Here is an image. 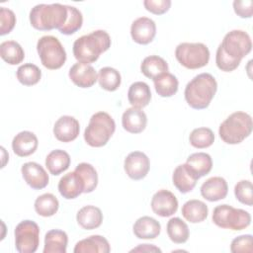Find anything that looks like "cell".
I'll return each instance as SVG.
<instances>
[{"mask_svg": "<svg viewBox=\"0 0 253 253\" xmlns=\"http://www.w3.org/2000/svg\"><path fill=\"white\" fill-rule=\"evenodd\" d=\"M111 46V37L104 30H97L78 38L73 43V55L78 62L92 63Z\"/></svg>", "mask_w": 253, "mask_h": 253, "instance_id": "cell-1", "label": "cell"}, {"mask_svg": "<svg viewBox=\"0 0 253 253\" xmlns=\"http://www.w3.org/2000/svg\"><path fill=\"white\" fill-rule=\"evenodd\" d=\"M217 90L215 78L210 73L195 76L186 85L184 95L188 105L195 110H203L210 106Z\"/></svg>", "mask_w": 253, "mask_h": 253, "instance_id": "cell-2", "label": "cell"}, {"mask_svg": "<svg viewBox=\"0 0 253 253\" xmlns=\"http://www.w3.org/2000/svg\"><path fill=\"white\" fill-rule=\"evenodd\" d=\"M66 5L59 3L38 4L30 12V23L39 31L60 29L67 20Z\"/></svg>", "mask_w": 253, "mask_h": 253, "instance_id": "cell-3", "label": "cell"}, {"mask_svg": "<svg viewBox=\"0 0 253 253\" xmlns=\"http://www.w3.org/2000/svg\"><path fill=\"white\" fill-rule=\"evenodd\" d=\"M252 118L245 112H234L219 126L218 134L227 144H238L252 132Z\"/></svg>", "mask_w": 253, "mask_h": 253, "instance_id": "cell-4", "label": "cell"}, {"mask_svg": "<svg viewBox=\"0 0 253 253\" xmlns=\"http://www.w3.org/2000/svg\"><path fill=\"white\" fill-rule=\"evenodd\" d=\"M115 130L114 119L106 112H98L90 118L84 131V139L92 147H102L107 144Z\"/></svg>", "mask_w": 253, "mask_h": 253, "instance_id": "cell-5", "label": "cell"}, {"mask_svg": "<svg viewBox=\"0 0 253 253\" xmlns=\"http://www.w3.org/2000/svg\"><path fill=\"white\" fill-rule=\"evenodd\" d=\"M212 221L218 227L231 230H242L251 223L250 213L242 209H235L229 205H219L214 208Z\"/></svg>", "mask_w": 253, "mask_h": 253, "instance_id": "cell-6", "label": "cell"}, {"mask_svg": "<svg viewBox=\"0 0 253 253\" xmlns=\"http://www.w3.org/2000/svg\"><path fill=\"white\" fill-rule=\"evenodd\" d=\"M42 64L50 70L60 68L66 61V52L59 40L53 36H43L37 43Z\"/></svg>", "mask_w": 253, "mask_h": 253, "instance_id": "cell-7", "label": "cell"}, {"mask_svg": "<svg viewBox=\"0 0 253 253\" xmlns=\"http://www.w3.org/2000/svg\"><path fill=\"white\" fill-rule=\"evenodd\" d=\"M178 62L188 69H198L206 66L210 60V50L202 42H182L175 49Z\"/></svg>", "mask_w": 253, "mask_h": 253, "instance_id": "cell-8", "label": "cell"}, {"mask_svg": "<svg viewBox=\"0 0 253 253\" xmlns=\"http://www.w3.org/2000/svg\"><path fill=\"white\" fill-rule=\"evenodd\" d=\"M15 247L20 253H34L40 244V227L30 219L21 221L15 228Z\"/></svg>", "mask_w": 253, "mask_h": 253, "instance_id": "cell-9", "label": "cell"}, {"mask_svg": "<svg viewBox=\"0 0 253 253\" xmlns=\"http://www.w3.org/2000/svg\"><path fill=\"white\" fill-rule=\"evenodd\" d=\"M220 45L228 56L240 61L252 49L250 36L242 30H232L227 33Z\"/></svg>", "mask_w": 253, "mask_h": 253, "instance_id": "cell-10", "label": "cell"}, {"mask_svg": "<svg viewBox=\"0 0 253 253\" xmlns=\"http://www.w3.org/2000/svg\"><path fill=\"white\" fill-rule=\"evenodd\" d=\"M124 168L130 179L141 180L149 171V158L141 151H132L126 157Z\"/></svg>", "mask_w": 253, "mask_h": 253, "instance_id": "cell-11", "label": "cell"}, {"mask_svg": "<svg viewBox=\"0 0 253 253\" xmlns=\"http://www.w3.org/2000/svg\"><path fill=\"white\" fill-rule=\"evenodd\" d=\"M151 209L159 216L167 217L174 214L178 210V200L175 195L168 190L157 191L151 199Z\"/></svg>", "mask_w": 253, "mask_h": 253, "instance_id": "cell-12", "label": "cell"}, {"mask_svg": "<svg viewBox=\"0 0 253 253\" xmlns=\"http://www.w3.org/2000/svg\"><path fill=\"white\" fill-rule=\"evenodd\" d=\"M156 35L155 22L147 17H139L130 26V36L133 42L139 44H148Z\"/></svg>", "mask_w": 253, "mask_h": 253, "instance_id": "cell-13", "label": "cell"}, {"mask_svg": "<svg viewBox=\"0 0 253 253\" xmlns=\"http://www.w3.org/2000/svg\"><path fill=\"white\" fill-rule=\"evenodd\" d=\"M21 172L25 182L34 190H42L48 184V174L43 167L37 162L31 161L24 163Z\"/></svg>", "mask_w": 253, "mask_h": 253, "instance_id": "cell-14", "label": "cell"}, {"mask_svg": "<svg viewBox=\"0 0 253 253\" xmlns=\"http://www.w3.org/2000/svg\"><path fill=\"white\" fill-rule=\"evenodd\" d=\"M69 78L80 88L92 87L98 80V74L95 68L84 62H76L69 69Z\"/></svg>", "mask_w": 253, "mask_h": 253, "instance_id": "cell-15", "label": "cell"}, {"mask_svg": "<svg viewBox=\"0 0 253 253\" xmlns=\"http://www.w3.org/2000/svg\"><path fill=\"white\" fill-rule=\"evenodd\" d=\"M79 131V122L71 116L60 117L53 126V134L61 142L73 141L77 138Z\"/></svg>", "mask_w": 253, "mask_h": 253, "instance_id": "cell-16", "label": "cell"}, {"mask_svg": "<svg viewBox=\"0 0 253 253\" xmlns=\"http://www.w3.org/2000/svg\"><path fill=\"white\" fill-rule=\"evenodd\" d=\"M228 192L227 182L222 177H211L201 186V195L209 202H217L226 197Z\"/></svg>", "mask_w": 253, "mask_h": 253, "instance_id": "cell-17", "label": "cell"}, {"mask_svg": "<svg viewBox=\"0 0 253 253\" xmlns=\"http://www.w3.org/2000/svg\"><path fill=\"white\" fill-rule=\"evenodd\" d=\"M84 183L80 176L75 172H69L60 178L58 182V191L66 200H72L84 193Z\"/></svg>", "mask_w": 253, "mask_h": 253, "instance_id": "cell-18", "label": "cell"}, {"mask_svg": "<svg viewBox=\"0 0 253 253\" xmlns=\"http://www.w3.org/2000/svg\"><path fill=\"white\" fill-rule=\"evenodd\" d=\"M39 145L37 135L29 130L16 134L12 140V149L19 157H27L33 154Z\"/></svg>", "mask_w": 253, "mask_h": 253, "instance_id": "cell-19", "label": "cell"}, {"mask_svg": "<svg viewBox=\"0 0 253 253\" xmlns=\"http://www.w3.org/2000/svg\"><path fill=\"white\" fill-rule=\"evenodd\" d=\"M199 179L200 178L189 168L186 163L177 166L172 176L173 185L182 194L191 192L196 187Z\"/></svg>", "mask_w": 253, "mask_h": 253, "instance_id": "cell-20", "label": "cell"}, {"mask_svg": "<svg viewBox=\"0 0 253 253\" xmlns=\"http://www.w3.org/2000/svg\"><path fill=\"white\" fill-rule=\"evenodd\" d=\"M147 117L141 109L134 107L126 109L122 117L123 127L130 133H139L146 127Z\"/></svg>", "mask_w": 253, "mask_h": 253, "instance_id": "cell-21", "label": "cell"}, {"mask_svg": "<svg viewBox=\"0 0 253 253\" xmlns=\"http://www.w3.org/2000/svg\"><path fill=\"white\" fill-rule=\"evenodd\" d=\"M132 230L139 239H154L160 234L161 225L155 218L145 215L136 219Z\"/></svg>", "mask_w": 253, "mask_h": 253, "instance_id": "cell-22", "label": "cell"}, {"mask_svg": "<svg viewBox=\"0 0 253 253\" xmlns=\"http://www.w3.org/2000/svg\"><path fill=\"white\" fill-rule=\"evenodd\" d=\"M111 251L108 240L101 235H91L78 241L73 249L74 253H109Z\"/></svg>", "mask_w": 253, "mask_h": 253, "instance_id": "cell-23", "label": "cell"}, {"mask_svg": "<svg viewBox=\"0 0 253 253\" xmlns=\"http://www.w3.org/2000/svg\"><path fill=\"white\" fill-rule=\"evenodd\" d=\"M76 220L77 223L84 229H95L102 224L103 213L101 210L95 206H85L78 211Z\"/></svg>", "mask_w": 253, "mask_h": 253, "instance_id": "cell-24", "label": "cell"}, {"mask_svg": "<svg viewBox=\"0 0 253 253\" xmlns=\"http://www.w3.org/2000/svg\"><path fill=\"white\" fill-rule=\"evenodd\" d=\"M127 100L134 108L141 109L146 107L151 100V91L149 86L142 81L132 83L127 91Z\"/></svg>", "mask_w": 253, "mask_h": 253, "instance_id": "cell-25", "label": "cell"}, {"mask_svg": "<svg viewBox=\"0 0 253 253\" xmlns=\"http://www.w3.org/2000/svg\"><path fill=\"white\" fill-rule=\"evenodd\" d=\"M68 236L65 231L51 229L45 233L43 253H66Z\"/></svg>", "mask_w": 253, "mask_h": 253, "instance_id": "cell-26", "label": "cell"}, {"mask_svg": "<svg viewBox=\"0 0 253 253\" xmlns=\"http://www.w3.org/2000/svg\"><path fill=\"white\" fill-rule=\"evenodd\" d=\"M182 215L191 223H198L204 221L209 213L208 206L200 200H190L182 207Z\"/></svg>", "mask_w": 253, "mask_h": 253, "instance_id": "cell-27", "label": "cell"}, {"mask_svg": "<svg viewBox=\"0 0 253 253\" xmlns=\"http://www.w3.org/2000/svg\"><path fill=\"white\" fill-rule=\"evenodd\" d=\"M70 161V156L66 151L55 149L45 157V166L51 175L57 176L68 169Z\"/></svg>", "mask_w": 253, "mask_h": 253, "instance_id": "cell-28", "label": "cell"}, {"mask_svg": "<svg viewBox=\"0 0 253 253\" xmlns=\"http://www.w3.org/2000/svg\"><path fill=\"white\" fill-rule=\"evenodd\" d=\"M154 88L160 97H172L178 91L179 81L170 72H164L153 79Z\"/></svg>", "mask_w": 253, "mask_h": 253, "instance_id": "cell-29", "label": "cell"}, {"mask_svg": "<svg viewBox=\"0 0 253 253\" xmlns=\"http://www.w3.org/2000/svg\"><path fill=\"white\" fill-rule=\"evenodd\" d=\"M189 168L199 177L208 175L212 168V159L206 152H197L191 154L186 161Z\"/></svg>", "mask_w": 253, "mask_h": 253, "instance_id": "cell-30", "label": "cell"}, {"mask_svg": "<svg viewBox=\"0 0 253 253\" xmlns=\"http://www.w3.org/2000/svg\"><path fill=\"white\" fill-rule=\"evenodd\" d=\"M168 69L169 67L166 60L158 55H149L145 57L140 64L142 74L152 80L158 75L168 72Z\"/></svg>", "mask_w": 253, "mask_h": 253, "instance_id": "cell-31", "label": "cell"}, {"mask_svg": "<svg viewBox=\"0 0 253 253\" xmlns=\"http://www.w3.org/2000/svg\"><path fill=\"white\" fill-rule=\"evenodd\" d=\"M0 56L8 64L16 65L24 60L25 52L17 42L6 41L0 44Z\"/></svg>", "mask_w": 253, "mask_h": 253, "instance_id": "cell-32", "label": "cell"}, {"mask_svg": "<svg viewBox=\"0 0 253 253\" xmlns=\"http://www.w3.org/2000/svg\"><path fill=\"white\" fill-rule=\"evenodd\" d=\"M34 206L35 211L39 215L48 217L54 215L57 212L59 208V202L54 195L50 193H45L36 199Z\"/></svg>", "mask_w": 253, "mask_h": 253, "instance_id": "cell-33", "label": "cell"}, {"mask_svg": "<svg viewBox=\"0 0 253 253\" xmlns=\"http://www.w3.org/2000/svg\"><path fill=\"white\" fill-rule=\"evenodd\" d=\"M167 234L172 242L182 244L188 240L190 231L187 223L180 217H172L167 222Z\"/></svg>", "mask_w": 253, "mask_h": 253, "instance_id": "cell-34", "label": "cell"}, {"mask_svg": "<svg viewBox=\"0 0 253 253\" xmlns=\"http://www.w3.org/2000/svg\"><path fill=\"white\" fill-rule=\"evenodd\" d=\"M98 82L101 86L106 91H116L122 82V77L120 72L113 68V67H103L99 70L98 73Z\"/></svg>", "mask_w": 253, "mask_h": 253, "instance_id": "cell-35", "label": "cell"}, {"mask_svg": "<svg viewBox=\"0 0 253 253\" xmlns=\"http://www.w3.org/2000/svg\"><path fill=\"white\" fill-rule=\"evenodd\" d=\"M82 179L84 183V193L93 192L98 185V174L96 169L89 163H79L74 170Z\"/></svg>", "mask_w": 253, "mask_h": 253, "instance_id": "cell-36", "label": "cell"}, {"mask_svg": "<svg viewBox=\"0 0 253 253\" xmlns=\"http://www.w3.org/2000/svg\"><path fill=\"white\" fill-rule=\"evenodd\" d=\"M16 76L18 81L25 86H33L42 78L41 69L33 63H25L17 69Z\"/></svg>", "mask_w": 253, "mask_h": 253, "instance_id": "cell-37", "label": "cell"}, {"mask_svg": "<svg viewBox=\"0 0 253 253\" xmlns=\"http://www.w3.org/2000/svg\"><path fill=\"white\" fill-rule=\"evenodd\" d=\"M189 141L196 148H207L213 143L214 134L209 127H197L190 133Z\"/></svg>", "mask_w": 253, "mask_h": 253, "instance_id": "cell-38", "label": "cell"}, {"mask_svg": "<svg viewBox=\"0 0 253 253\" xmlns=\"http://www.w3.org/2000/svg\"><path fill=\"white\" fill-rule=\"evenodd\" d=\"M67 8V20L65 24L59 29V32L63 35H72L80 30L83 24L82 13L74 6L66 5Z\"/></svg>", "mask_w": 253, "mask_h": 253, "instance_id": "cell-39", "label": "cell"}, {"mask_svg": "<svg viewBox=\"0 0 253 253\" xmlns=\"http://www.w3.org/2000/svg\"><path fill=\"white\" fill-rule=\"evenodd\" d=\"M234 195L241 204L251 207L253 205V186L251 181H239L234 187Z\"/></svg>", "mask_w": 253, "mask_h": 253, "instance_id": "cell-40", "label": "cell"}, {"mask_svg": "<svg viewBox=\"0 0 253 253\" xmlns=\"http://www.w3.org/2000/svg\"><path fill=\"white\" fill-rule=\"evenodd\" d=\"M240 60L237 59H233L230 56H228L222 49L221 45L219 44L216 50V55H215V63L216 66L218 67V69H220L221 71L224 72H231L233 70H235L239 64H240Z\"/></svg>", "mask_w": 253, "mask_h": 253, "instance_id": "cell-41", "label": "cell"}, {"mask_svg": "<svg viewBox=\"0 0 253 253\" xmlns=\"http://www.w3.org/2000/svg\"><path fill=\"white\" fill-rule=\"evenodd\" d=\"M0 35L9 34L15 27L16 16L14 12L6 7L0 8Z\"/></svg>", "mask_w": 253, "mask_h": 253, "instance_id": "cell-42", "label": "cell"}, {"mask_svg": "<svg viewBox=\"0 0 253 253\" xmlns=\"http://www.w3.org/2000/svg\"><path fill=\"white\" fill-rule=\"evenodd\" d=\"M253 238L251 234H244L235 237L230 244V251L233 253L238 252H248L253 251Z\"/></svg>", "mask_w": 253, "mask_h": 253, "instance_id": "cell-43", "label": "cell"}, {"mask_svg": "<svg viewBox=\"0 0 253 253\" xmlns=\"http://www.w3.org/2000/svg\"><path fill=\"white\" fill-rule=\"evenodd\" d=\"M143 5L147 11L155 15H162L166 13L170 6V0H144Z\"/></svg>", "mask_w": 253, "mask_h": 253, "instance_id": "cell-44", "label": "cell"}, {"mask_svg": "<svg viewBox=\"0 0 253 253\" xmlns=\"http://www.w3.org/2000/svg\"><path fill=\"white\" fill-rule=\"evenodd\" d=\"M233 9L240 18H251L253 15V1L235 0L233 1Z\"/></svg>", "mask_w": 253, "mask_h": 253, "instance_id": "cell-45", "label": "cell"}, {"mask_svg": "<svg viewBox=\"0 0 253 253\" xmlns=\"http://www.w3.org/2000/svg\"><path fill=\"white\" fill-rule=\"evenodd\" d=\"M131 252H161V249L152 244H139L137 247L130 250Z\"/></svg>", "mask_w": 253, "mask_h": 253, "instance_id": "cell-46", "label": "cell"}]
</instances>
